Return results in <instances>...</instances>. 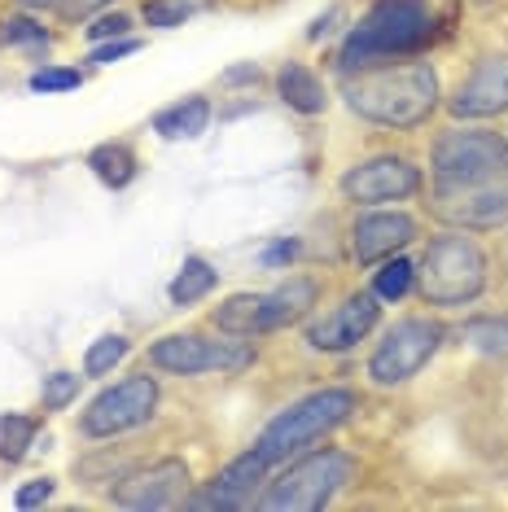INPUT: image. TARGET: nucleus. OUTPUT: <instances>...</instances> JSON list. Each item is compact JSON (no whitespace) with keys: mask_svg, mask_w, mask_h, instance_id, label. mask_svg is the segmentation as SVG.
I'll list each match as a JSON object with an SVG mask.
<instances>
[{"mask_svg":"<svg viewBox=\"0 0 508 512\" xmlns=\"http://www.w3.org/2000/svg\"><path fill=\"white\" fill-rule=\"evenodd\" d=\"M355 477V460L338 447L311 451V456L294 460L276 482L268 486V495H259L263 512H320L346 491V482Z\"/></svg>","mask_w":508,"mask_h":512,"instance_id":"39448f33","label":"nucleus"},{"mask_svg":"<svg viewBox=\"0 0 508 512\" xmlns=\"http://www.w3.org/2000/svg\"><path fill=\"white\" fill-rule=\"evenodd\" d=\"M276 92H281L285 106L307 114V119L311 114H325V106H329V92L320 84V75L307 71L303 62H285L281 71H276Z\"/></svg>","mask_w":508,"mask_h":512,"instance_id":"a211bd4d","label":"nucleus"},{"mask_svg":"<svg viewBox=\"0 0 508 512\" xmlns=\"http://www.w3.org/2000/svg\"><path fill=\"white\" fill-rule=\"evenodd\" d=\"M417 294L430 307H465L487 289V254L465 232L434 237L417 263Z\"/></svg>","mask_w":508,"mask_h":512,"instance_id":"7ed1b4c3","label":"nucleus"},{"mask_svg":"<svg viewBox=\"0 0 508 512\" xmlns=\"http://www.w3.org/2000/svg\"><path fill=\"white\" fill-rule=\"evenodd\" d=\"M110 499L119 508H136V512H158V508H180L189 499V464L167 456L145 469H132L127 477L114 482Z\"/></svg>","mask_w":508,"mask_h":512,"instance_id":"f8f14e48","label":"nucleus"},{"mask_svg":"<svg viewBox=\"0 0 508 512\" xmlns=\"http://www.w3.org/2000/svg\"><path fill=\"white\" fill-rule=\"evenodd\" d=\"M254 359L250 342L228 337H206V333H171L149 346V364L158 372H176V377H198V372H237Z\"/></svg>","mask_w":508,"mask_h":512,"instance_id":"0eeeda50","label":"nucleus"},{"mask_svg":"<svg viewBox=\"0 0 508 512\" xmlns=\"http://www.w3.org/2000/svg\"><path fill=\"white\" fill-rule=\"evenodd\" d=\"M84 31H88L92 44L123 40V36H132V14H123V9H114V14H97L92 18V27H84Z\"/></svg>","mask_w":508,"mask_h":512,"instance_id":"7c9ffc66","label":"nucleus"},{"mask_svg":"<svg viewBox=\"0 0 508 512\" xmlns=\"http://www.w3.org/2000/svg\"><path fill=\"white\" fill-rule=\"evenodd\" d=\"M127 351H132V342H127L123 333H106V337H97V342L88 346V355H84V372L88 377H106V372L114 364H123Z\"/></svg>","mask_w":508,"mask_h":512,"instance_id":"393cba45","label":"nucleus"},{"mask_svg":"<svg viewBox=\"0 0 508 512\" xmlns=\"http://www.w3.org/2000/svg\"><path fill=\"white\" fill-rule=\"evenodd\" d=\"M290 259H298V241H290V237L263 250V263H268V267H281V263H290Z\"/></svg>","mask_w":508,"mask_h":512,"instance_id":"f704fd0d","label":"nucleus"},{"mask_svg":"<svg viewBox=\"0 0 508 512\" xmlns=\"http://www.w3.org/2000/svg\"><path fill=\"white\" fill-rule=\"evenodd\" d=\"M36 434H40V421H36V416H22V412L0 416V460H5V464H18V460L31 451Z\"/></svg>","mask_w":508,"mask_h":512,"instance_id":"4be33fe9","label":"nucleus"},{"mask_svg":"<svg viewBox=\"0 0 508 512\" xmlns=\"http://www.w3.org/2000/svg\"><path fill=\"white\" fill-rule=\"evenodd\" d=\"M31 92H71L84 84V75L75 71V66H44V71H36L27 79Z\"/></svg>","mask_w":508,"mask_h":512,"instance_id":"c756f323","label":"nucleus"},{"mask_svg":"<svg viewBox=\"0 0 508 512\" xmlns=\"http://www.w3.org/2000/svg\"><path fill=\"white\" fill-rule=\"evenodd\" d=\"M53 477H36V482H27V486H18V495H14V504L18 508H40V504H49L53 499Z\"/></svg>","mask_w":508,"mask_h":512,"instance_id":"473e14b6","label":"nucleus"},{"mask_svg":"<svg viewBox=\"0 0 508 512\" xmlns=\"http://www.w3.org/2000/svg\"><path fill=\"white\" fill-rule=\"evenodd\" d=\"M136 49H141V40H132V36L106 40V44H92L88 62H92V66H110V62H119V57H127V53H136Z\"/></svg>","mask_w":508,"mask_h":512,"instance_id":"2f4dec72","label":"nucleus"},{"mask_svg":"<svg viewBox=\"0 0 508 512\" xmlns=\"http://www.w3.org/2000/svg\"><path fill=\"white\" fill-rule=\"evenodd\" d=\"M259 302L263 294H233L224 307H215V329L219 333H233V337H246L254 333V320H259Z\"/></svg>","mask_w":508,"mask_h":512,"instance_id":"5701e85b","label":"nucleus"},{"mask_svg":"<svg viewBox=\"0 0 508 512\" xmlns=\"http://www.w3.org/2000/svg\"><path fill=\"white\" fill-rule=\"evenodd\" d=\"M0 44H5V49H27V44H49V31H44L36 18L14 14V18H0Z\"/></svg>","mask_w":508,"mask_h":512,"instance_id":"bb28decb","label":"nucleus"},{"mask_svg":"<svg viewBox=\"0 0 508 512\" xmlns=\"http://www.w3.org/2000/svg\"><path fill=\"white\" fill-rule=\"evenodd\" d=\"M141 14H145L149 27L171 31V27H184V18L193 14V5H189V0H145Z\"/></svg>","mask_w":508,"mask_h":512,"instance_id":"c85d7f7f","label":"nucleus"},{"mask_svg":"<svg viewBox=\"0 0 508 512\" xmlns=\"http://www.w3.org/2000/svg\"><path fill=\"white\" fill-rule=\"evenodd\" d=\"M106 5H114V0H62V5H57V18L62 22H88V18H97Z\"/></svg>","mask_w":508,"mask_h":512,"instance_id":"72a5a7b5","label":"nucleus"},{"mask_svg":"<svg viewBox=\"0 0 508 512\" xmlns=\"http://www.w3.org/2000/svg\"><path fill=\"white\" fill-rule=\"evenodd\" d=\"M377 320H381V298L373 289L346 294L325 320L307 324V346L311 351H325V355H342V351H351V346H360L364 337L377 329Z\"/></svg>","mask_w":508,"mask_h":512,"instance_id":"ddd939ff","label":"nucleus"},{"mask_svg":"<svg viewBox=\"0 0 508 512\" xmlns=\"http://www.w3.org/2000/svg\"><path fill=\"white\" fill-rule=\"evenodd\" d=\"M158 407V381L149 372L123 377L119 386L101 390L88 403V412L79 416V434L84 438H119L127 429H141Z\"/></svg>","mask_w":508,"mask_h":512,"instance_id":"1a4fd4ad","label":"nucleus"},{"mask_svg":"<svg viewBox=\"0 0 508 512\" xmlns=\"http://www.w3.org/2000/svg\"><path fill=\"white\" fill-rule=\"evenodd\" d=\"M316 294H320V285L311 281V276H290V281L276 285L272 294H263L254 333H272V329H285V324L303 320L307 307H316Z\"/></svg>","mask_w":508,"mask_h":512,"instance_id":"f3484780","label":"nucleus"},{"mask_svg":"<svg viewBox=\"0 0 508 512\" xmlns=\"http://www.w3.org/2000/svg\"><path fill=\"white\" fill-rule=\"evenodd\" d=\"M342 197L355 206H381V202H403L421 189V167L399 154H377L355 162L342 176Z\"/></svg>","mask_w":508,"mask_h":512,"instance_id":"9b49d317","label":"nucleus"},{"mask_svg":"<svg viewBox=\"0 0 508 512\" xmlns=\"http://www.w3.org/2000/svg\"><path fill=\"white\" fill-rule=\"evenodd\" d=\"M219 285V272L206 259H198V254H189V259L180 263L176 281L167 285V298L176 302V307H193V302H202L211 289Z\"/></svg>","mask_w":508,"mask_h":512,"instance_id":"412c9836","label":"nucleus"},{"mask_svg":"<svg viewBox=\"0 0 508 512\" xmlns=\"http://www.w3.org/2000/svg\"><path fill=\"white\" fill-rule=\"evenodd\" d=\"M434 40V9L430 0H373L368 14L346 31L338 49V71L360 75L368 66H386L417 57Z\"/></svg>","mask_w":508,"mask_h":512,"instance_id":"f03ea898","label":"nucleus"},{"mask_svg":"<svg viewBox=\"0 0 508 512\" xmlns=\"http://www.w3.org/2000/svg\"><path fill=\"white\" fill-rule=\"evenodd\" d=\"M88 167L106 189H127L136 180V154L127 141H106L88 154Z\"/></svg>","mask_w":508,"mask_h":512,"instance_id":"aec40b11","label":"nucleus"},{"mask_svg":"<svg viewBox=\"0 0 508 512\" xmlns=\"http://www.w3.org/2000/svg\"><path fill=\"white\" fill-rule=\"evenodd\" d=\"M342 97L351 114L377 123V127H421L438 110V75L430 62H386V66H368L360 75H346Z\"/></svg>","mask_w":508,"mask_h":512,"instance_id":"f257e3e1","label":"nucleus"},{"mask_svg":"<svg viewBox=\"0 0 508 512\" xmlns=\"http://www.w3.org/2000/svg\"><path fill=\"white\" fill-rule=\"evenodd\" d=\"M62 0H18V9H57Z\"/></svg>","mask_w":508,"mask_h":512,"instance_id":"e433bc0d","label":"nucleus"},{"mask_svg":"<svg viewBox=\"0 0 508 512\" xmlns=\"http://www.w3.org/2000/svg\"><path fill=\"white\" fill-rule=\"evenodd\" d=\"M259 75H263V71L250 62V66H237V71H228L224 84H259Z\"/></svg>","mask_w":508,"mask_h":512,"instance_id":"c9c22d12","label":"nucleus"},{"mask_svg":"<svg viewBox=\"0 0 508 512\" xmlns=\"http://www.w3.org/2000/svg\"><path fill=\"white\" fill-rule=\"evenodd\" d=\"M438 346H443V324L408 316L377 342L373 359H368V377H373V386H403L430 364Z\"/></svg>","mask_w":508,"mask_h":512,"instance_id":"6e6552de","label":"nucleus"},{"mask_svg":"<svg viewBox=\"0 0 508 512\" xmlns=\"http://www.w3.org/2000/svg\"><path fill=\"white\" fill-rule=\"evenodd\" d=\"M460 333H465V342L478 346V351H487V355H508V324H504V320H469Z\"/></svg>","mask_w":508,"mask_h":512,"instance_id":"a878e982","label":"nucleus"},{"mask_svg":"<svg viewBox=\"0 0 508 512\" xmlns=\"http://www.w3.org/2000/svg\"><path fill=\"white\" fill-rule=\"evenodd\" d=\"M79 372H49V377H44V386H40V399H44V407H49V412H62V407H71L75 403V394H79Z\"/></svg>","mask_w":508,"mask_h":512,"instance_id":"cd10ccee","label":"nucleus"},{"mask_svg":"<svg viewBox=\"0 0 508 512\" xmlns=\"http://www.w3.org/2000/svg\"><path fill=\"white\" fill-rule=\"evenodd\" d=\"M417 241V219L403 215V211H373V215H360L351 228V250H355V263L360 267H373L390 254H399L403 246Z\"/></svg>","mask_w":508,"mask_h":512,"instance_id":"2eb2a0df","label":"nucleus"},{"mask_svg":"<svg viewBox=\"0 0 508 512\" xmlns=\"http://www.w3.org/2000/svg\"><path fill=\"white\" fill-rule=\"evenodd\" d=\"M351 412H355V394L351 390H316V394H307V399L290 403L285 412H276L272 421L263 425L254 451L268 460V469L272 464H285L303 447H311V442L333 434L338 425H346L351 421Z\"/></svg>","mask_w":508,"mask_h":512,"instance_id":"20e7f679","label":"nucleus"},{"mask_svg":"<svg viewBox=\"0 0 508 512\" xmlns=\"http://www.w3.org/2000/svg\"><path fill=\"white\" fill-rule=\"evenodd\" d=\"M263 473H268V460H263L259 451H246V456H237L228 469H219L211 482H206V491L189 495L184 504L189 508H246V504H254V491L263 486Z\"/></svg>","mask_w":508,"mask_h":512,"instance_id":"dca6fc26","label":"nucleus"},{"mask_svg":"<svg viewBox=\"0 0 508 512\" xmlns=\"http://www.w3.org/2000/svg\"><path fill=\"white\" fill-rule=\"evenodd\" d=\"M206 123H211V101L206 97H184L176 106L154 114V132L163 141H198L206 132Z\"/></svg>","mask_w":508,"mask_h":512,"instance_id":"6ab92c4d","label":"nucleus"},{"mask_svg":"<svg viewBox=\"0 0 508 512\" xmlns=\"http://www.w3.org/2000/svg\"><path fill=\"white\" fill-rule=\"evenodd\" d=\"M447 110H452L456 119H495V114H504L508 110V53L482 57V62L460 79Z\"/></svg>","mask_w":508,"mask_h":512,"instance_id":"4468645a","label":"nucleus"},{"mask_svg":"<svg viewBox=\"0 0 508 512\" xmlns=\"http://www.w3.org/2000/svg\"><path fill=\"white\" fill-rule=\"evenodd\" d=\"M412 281H417V263L403 259V254H390V263L373 276V294L381 302H399L412 289Z\"/></svg>","mask_w":508,"mask_h":512,"instance_id":"b1692460","label":"nucleus"},{"mask_svg":"<svg viewBox=\"0 0 508 512\" xmlns=\"http://www.w3.org/2000/svg\"><path fill=\"white\" fill-rule=\"evenodd\" d=\"M434 219L460 232L469 228H500L508 224V180H473V184H443L434 180L430 193Z\"/></svg>","mask_w":508,"mask_h":512,"instance_id":"9d476101","label":"nucleus"},{"mask_svg":"<svg viewBox=\"0 0 508 512\" xmlns=\"http://www.w3.org/2000/svg\"><path fill=\"white\" fill-rule=\"evenodd\" d=\"M434 180L473 184V180H508V141L495 132L452 127L434 141Z\"/></svg>","mask_w":508,"mask_h":512,"instance_id":"423d86ee","label":"nucleus"}]
</instances>
